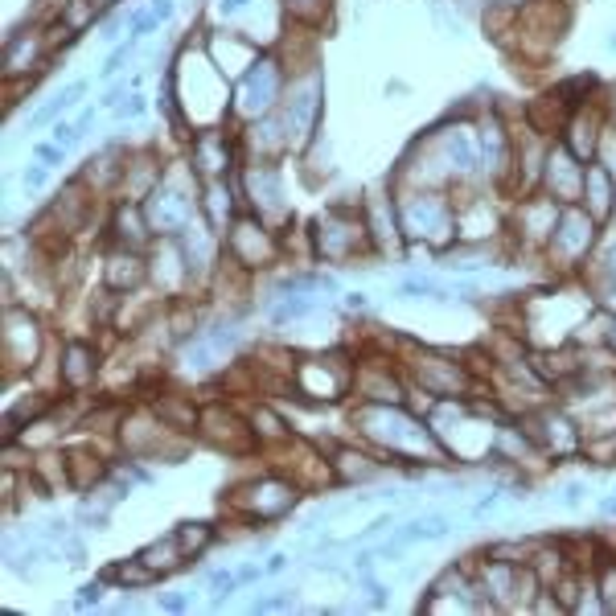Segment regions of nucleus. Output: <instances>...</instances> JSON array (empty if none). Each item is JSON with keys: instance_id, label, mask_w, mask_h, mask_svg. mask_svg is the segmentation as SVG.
I'll list each match as a JSON object with an SVG mask.
<instances>
[{"instance_id": "f257e3e1", "label": "nucleus", "mask_w": 616, "mask_h": 616, "mask_svg": "<svg viewBox=\"0 0 616 616\" xmlns=\"http://www.w3.org/2000/svg\"><path fill=\"white\" fill-rule=\"evenodd\" d=\"M357 424L370 440L383 448L391 461L403 456H444V444L432 436V427L424 419H415L411 411H403L399 403H374L357 411Z\"/></svg>"}, {"instance_id": "f03ea898", "label": "nucleus", "mask_w": 616, "mask_h": 616, "mask_svg": "<svg viewBox=\"0 0 616 616\" xmlns=\"http://www.w3.org/2000/svg\"><path fill=\"white\" fill-rule=\"evenodd\" d=\"M399 231L424 242H444L456 231V210L440 193H411L407 202H399Z\"/></svg>"}, {"instance_id": "7ed1b4c3", "label": "nucleus", "mask_w": 616, "mask_h": 616, "mask_svg": "<svg viewBox=\"0 0 616 616\" xmlns=\"http://www.w3.org/2000/svg\"><path fill=\"white\" fill-rule=\"evenodd\" d=\"M370 226L362 218H354L349 210L333 206L325 218H317V255L321 260H349L366 247Z\"/></svg>"}, {"instance_id": "20e7f679", "label": "nucleus", "mask_w": 616, "mask_h": 616, "mask_svg": "<svg viewBox=\"0 0 616 616\" xmlns=\"http://www.w3.org/2000/svg\"><path fill=\"white\" fill-rule=\"evenodd\" d=\"M411 366H415V383L424 386L427 395H436V399H461V395H469L472 378H469V370H464L461 362H453V357L419 349Z\"/></svg>"}, {"instance_id": "39448f33", "label": "nucleus", "mask_w": 616, "mask_h": 616, "mask_svg": "<svg viewBox=\"0 0 616 616\" xmlns=\"http://www.w3.org/2000/svg\"><path fill=\"white\" fill-rule=\"evenodd\" d=\"M584 169L587 164H579V156L571 153L568 145H555L547 153V169H542V181H547V193L555 198V202H579L584 198Z\"/></svg>"}, {"instance_id": "423d86ee", "label": "nucleus", "mask_w": 616, "mask_h": 616, "mask_svg": "<svg viewBox=\"0 0 616 616\" xmlns=\"http://www.w3.org/2000/svg\"><path fill=\"white\" fill-rule=\"evenodd\" d=\"M592 239H596V218L576 210V206H568V210H559V222H555V231H550L547 251H555L563 260H579V255L592 247Z\"/></svg>"}, {"instance_id": "0eeeda50", "label": "nucleus", "mask_w": 616, "mask_h": 616, "mask_svg": "<svg viewBox=\"0 0 616 616\" xmlns=\"http://www.w3.org/2000/svg\"><path fill=\"white\" fill-rule=\"evenodd\" d=\"M279 99V66L271 58L251 62L242 78V116H268Z\"/></svg>"}, {"instance_id": "6e6552de", "label": "nucleus", "mask_w": 616, "mask_h": 616, "mask_svg": "<svg viewBox=\"0 0 616 616\" xmlns=\"http://www.w3.org/2000/svg\"><path fill=\"white\" fill-rule=\"evenodd\" d=\"M296 497H300L296 485L276 481V477H263L260 485H251L247 489V514L255 522H276L296 506Z\"/></svg>"}, {"instance_id": "1a4fd4ad", "label": "nucleus", "mask_w": 616, "mask_h": 616, "mask_svg": "<svg viewBox=\"0 0 616 616\" xmlns=\"http://www.w3.org/2000/svg\"><path fill=\"white\" fill-rule=\"evenodd\" d=\"M231 255L247 268H268L276 260V239L255 218H239L231 226Z\"/></svg>"}, {"instance_id": "9d476101", "label": "nucleus", "mask_w": 616, "mask_h": 616, "mask_svg": "<svg viewBox=\"0 0 616 616\" xmlns=\"http://www.w3.org/2000/svg\"><path fill=\"white\" fill-rule=\"evenodd\" d=\"M193 218V198L181 189H153L148 193V226L156 234H177L185 231Z\"/></svg>"}, {"instance_id": "9b49d317", "label": "nucleus", "mask_w": 616, "mask_h": 616, "mask_svg": "<svg viewBox=\"0 0 616 616\" xmlns=\"http://www.w3.org/2000/svg\"><path fill=\"white\" fill-rule=\"evenodd\" d=\"M317 116H321V91L312 87V83L292 91V95L284 99V140H288V132L304 140V136L312 132V124H317Z\"/></svg>"}, {"instance_id": "f8f14e48", "label": "nucleus", "mask_w": 616, "mask_h": 616, "mask_svg": "<svg viewBox=\"0 0 616 616\" xmlns=\"http://www.w3.org/2000/svg\"><path fill=\"white\" fill-rule=\"evenodd\" d=\"M247 189H251V206L260 214H279L284 210V181H279V169L268 161L260 164H251V173H247Z\"/></svg>"}, {"instance_id": "ddd939ff", "label": "nucleus", "mask_w": 616, "mask_h": 616, "mask_svg": "<svg viewBox=\"0 0 616 616\" xmlns=\"http://www.w3.org/2000/svg\"><path fill=\"white\" fill-rule=\"evenodd\" d=\"M612 177H608L604 164H587L584 169V206L592 218H604L612 210Z\"/></svg>"}, {"instance_id": "4468645a", "label": "nucleus", "mask_w": 616, "mask_h": 616, "mask_svg": "<svg viewBox=\"0 0 616 616\" xmlns=\"http://www.w3.org/2000/svg\"><path fill=\"white\" fill-rule=\"evenodd\" d=\"M193 164L210 177L226 173V164H231V145L222 140V132H206V136L193 140Z\"/></svg>"}, {"instance_id": "2eb2a0df", "label": "nucleus", "mask_w": 616, "mask_h": 616, "mask_svg": "<svg viewBox=\"0 0 616 616\" xmlns=\"http://www.w3.org/2000/svg\"><path fill=\"white\" fill-rule=\"evenodd\" d=\"M600 128H604V124H600L596 111H579V116L568 124V132H571L568 136V148L579 156V161H587V156L600 148Z\"/></svg>"}, {"instance_id": "dca6fc26", "label": "nucleus", "mask_w": 616, "mask_h": 616, "mask_svg": "<svg viewBox=\"0 0 616 616\" xmlns=\"http://www.w3.org/2000/svg\"><path fill=\"white\" fill-rule=\"evenodd\" d=\"M107 579H116L124 592H140V587H153L161 579V571L153 563H145V559H124V563H116L107 571Z\"/></svg>"}, {"instance_id": "f3484780", "label": "nucleus", "mask_w": 616, "mask_h": 616, "mask_svg": "<svg viewBox=\"0 0 616 616\" xmlns=\"http://www.w3.org/2000/svg\"><path fill=\"white\" fill-rule=\"evenodd\" d=\"M91 370H95V354H91V346H83V341L66 346V362H62V378H66V386H87Z\"/></svg>"}, {"instance_id": "a211bd4d", "label": "nucleus", "mask_w": 616, "mask_h": 616, "mask_svg": "<svg viewBox=\"0 0 616 616\" xmlns=\"http://www.w3.org/2000/svg\"><path fill=\"white\" fill-rule=\"evenodd\" d=\"M173 539H177V547H181V555H185V559H198L206 547H210L214 530H210V526H202V522H185V526H177V530H173Z\"/></svg>"}, {"instance_id": "6ab92c4d", "label": "nucleus", "mask_w": 616, "mask_h": 616, "mask_svg": "<svg viewBox=\"0 0 616 616\" xmlns=\"http://www.w3.org/2000/svg\"><path fill=\"white\" fill-rule=\"evenodd\" d=\"M317 308H321L317 296H296V292H288V296L271 308V321L284 325V321H300V317H308V312H317Z\"/></svg>"}, {"instance_id": "aec40b11", "label": "nucleus", "mask_w": 616, "mask_h": 616, "mask_svg": "<svg viewBox=\"0 0 616 616\" xmlns=\"http://www.w3.org/2000/svg\"><path fill=\"white\" fill-rule=\"evenodd\" d=\"M366 461H370V456L341 448V453H338V472L346 477V481H370V477H378V472H383V464H366Z\"/></svg>"}, {"instance_id": "412c9836", "label": "nucleus", "mask_w": 616, "mask_h": 616, "mask_svg": "<svg viewBox=\"0 0 616 616\" xmlns=\"http://www.w3.org/2000/svg\"><path fill=\"white\" fill-rule=\"evenodd\" d=\"M140 559H145V563H153V568L161 571V576H169V571H173L185 555H181V547H177V539H173V534H169V539H161V542H156V547H148Z\"/></svg>"}, {"instance_id": "4be33fe9", "label": "nucleus", "mask_w": 616, "mask_h": 616, "mask_svg": "<svg viewBox=\"0 0 616 616\" xmlns=\"http://www.w3.org/2000/svg\"><path fill=\"white\" fill-rule=\"evenodd\" d=\"M140 276H145V268H140V260H136V255H116V260H111V268H107V279H111V284H124V288H136V284H140Z\"/></svg>"}, {"instance_id": "5701e85b", "label": "nucleus", "mask_w": 616, "mask_h": 616, "mask_svg": "<svg viewBox=\"0 0 616 616\" xmlns=\"http://www.w3.org/2000/svg\"><path fill=\"white\" fill-rule=\"evenodd\" d=\"M399 292H403L407 300H448V288H440V284L427 276H407L403 284H399Z\"/></svg>"}, {"instance_id": "b1692460", "label": "nucleus", "mask_w": 616, "mask_h": 616, "mask_svg": "<svg viewBox=\"0 0 616 616\" xmlns=\"http://www.w3.org/2000/svg\"><path fill=\"white\" fill-rule=\"evenodd\" d=\"M169 13H173V0H156V4H148L145 17H136V21H132V38H136V41L148 38V33H153L156 25H164V21H169Z\"/></svg>"}, {"instance_id": "393cba45", "label": "nucleus", "mask_w": 616, "mask_h": 616, "mask_svg": "<svg viewBox=\"0 0 616 616\" xmlns=\"http://www.w3.org/2000/svg\"><path fill=\"white\" fill-rule=\"evenodd\" d=\"M83 91H87V83H70L66 91H62L58 99H54V103H46L38 111V116H33V124H46V119H54V116H62V111H70V107L78 103V95H83Z\"/></svg>"}, {"instance_id": "a878e982", "label": "nucleus", "mask_w": 616, "mask_h": 616, "mask_svg": "<svg viewBox=\"0 0 616 616\" xmlns=\"http://www.w3.org/2000/svg\"><path fill=\"white\" fill-rule=\"evenodd\" d=\"M156 419H164L169 427H193L198 415H193L189 403H173V399H169V403H156Z\"/></svg>"}, {"instance_id": "bb28decb", "label": "nucleus", "mask_w": 616, "mask_h": 616, "mask_svg": "<svg viewBox=\"0 0 616 616\" xmlns=\"http://www.w3.org/2000/svg\"><path fill=\"white\" fill-rule=\"evenodd\" d=\"M596 596H600V608H604V612H616V568H612V563H604V568H600Z\"/></svg>"}, {"instance_id": "cd10ccee", "label": "nucleus", "mask_w": 616, "mask_h": 616, "mask_svg": "<svg viewBox=\"0 0 616 616\" xmlns=\"http://www.w3.org/2000/svg\"><path fill=\"white\" fill-rule=\"evenodd\" d=\"M600 156H604L608 177L616 181V128H604V136H600Z\"/></svg>"}, {"instance_id": "c85d7f7f", "label": "nucleus", "mask_w": 616, "mask_h": 616, "mask_svg": "<svg viewBox=\"0 0 616 616\" xmlns=\"http://www.w3.org/2000/svg\"><path fill=\"white\" fill-rule=\"evenodd\" d=\"M296 17H304V21H317L321 17V9H325V0H284Z\"/></svg>"}, {"instance_id": "c756f323", "label": "nucleus", "mask_w": 616, "mask_h": 616, "mask_svg": "<svg viewBox=\"0 0 616 616\" xmlns=\"http://www.w3.org/2000/svg\"><path fill=\"white\" fill-rule=\"evenodd\" d=\"M206 206H210L214 222H218V214L226 218V210H231V202H226V189H222V185H210V193H206Z\"/></svg>"}, {"instance_id": "7c9ffc66", "label": "nucleus", "mask_w": 616, "mask_h": 616, "mask_svg": "<svg viewBox=\"0 0 616 616\" xmlns=\"http://www.w3.org/2000/svg\"><path fill=\"white\" fill-rule=\"evenodd\" d=\"M276 608H292V596L288 592H279V596H268V600H255L251 612H276Z\"/></svg>"}, {"instance_id": "2f4dec72", "label": "nucleus", "mask_w": 616, "mask_h": 616, "mask_svg": "<svg viewBox=\"0 0 616 616\" xmlns=\"http://www.w3.org/2000/svg\"><path fill=\"white\" fill-rule=\"evenodd\" d=\"M78 136H83V128H78V124H58V128H54V145L70 148V145H78Z\"/></svg>"}, {"instance_id": "473e14b6", "label": "nucleus", "mask_w": 616, "mask_h": 616, "mask_svg": "<svg viewBox=\"0 0 616 616\" xmlns=\"http://www.w3.org/2000/svg\"><path fill=\"white\" fill-rule=\"evenodd\" d=\"M62 156H66V148H62V145H41L38 148V161L41 164H62Z\"/></svg>"}, {"instance_id": "72a5a7b5", "label": "nucleus", "mask_w": 616, "mask_h": 616, "mask_svg": "<svg viewBox=\"0 0 616 616\" xmlns=\"http://www.w3.org/2000/svg\"><path fill=\"white\" fill-rule=\"evenodd\" d=\"M46 173H49V164H33L30 173H25V189H38V185L46 181Z\"/></svg>"}, {"instance_id": "f704fd0d", "label": "nucleus", "mask_w": 616, "mask_h": 616, "mask_svg": "<svg viewBox=\"0 0 616 616\" xmlns=\"http://www.w3.org/2000/svg\"><path fill=\"white\" fill-rule=\"evenodd\" d=\"M87 604H99V584H83V587H78V608H87Z\"/></svg>"}, {"instance_id": "c9c22d12", "label": "nucleus", "mask_w": 616, "mask_h": 616, "mask_svg": "<svg viewBox=\"0 0 616 616\" xmlns=\"http://www.w3.org/2000/svg\"><path fill=\"white\" fill-rule=\"evenodd\" d=\"M140 111H145V99H140V95H132V99H128V103H119V119H132V116H140Z\"/></svg>"}, {"instance_id": "e433bc0d", "label": "nucleus", "mask_w": 616, "mask_h": 616, "mask_svg": "<svg viewBox=\"0 0 616 616\" xmlns=\"http://www.w3.org/2000/svg\"><path fill=\"white\" fill-rule=\"evenodd\" d=\"M579 501H584V485L571 481L568 489H563V506H579Z\"/></svg>"}, {"instance_id": "4c0bfd02", "label": "nucleus", "mask_w": 616, "mask_h": 616, "mask_svg": "<svg viewBox=\"0 0 616 616\" xmlns=\"http://www.w3.org/2000/svg\"><path fill=\"white\" fill-rule=\"evenodd\" d=\"M284 563H288V555H271L268 563H263V576H271V571H279V568H284Z\"/></svg>"}, {"instance_id": "58836bf2", "label": "nucleus", "mask_w": 616, "mask_h": 616, "mask_svg": "<svg viewBox=\"0 0 616 616\" xmlns=\"http://www.w3.org/2000/svg\"><path fill=\"white\" fill-rule=\"evenodd\" d=\"M251 0H222V13H239V9H247Z\"/></svg>"}, {"instance_id": "ea45409f", "label": "nucleus", "mask_w": 616, "mask_h": 616, "mask_svg": "<svg viewBox=\"0 0 616 616\" xmlns=\"http://www.w3.org/2000/svg\"><path fill=\"white\" fill-rule=\"evenodd\" d=\"M346 308H366V296H362V292H349V296H346Z\"/></svg>"}, {"instance_id": "a19ab883", "label": "nucleus", "mask_w": 616, "mask_h": 616, "mask_svg": "<svg viewBox=\"0 0 616 616\" xmlns=\"http://www.w3.org/2000/svg\"><path fill=\"white\" fill-rule=\"evenodd\" d=\"M600 514H604V518H612V514H616V493H612V497L600 501Z\"/></svg>"}, {"instance_id": "79ce46f5", "label": "nucleus", "mask_w": 616, "mask_h": 616, "mask_svg": "<svg viewBox=\"0 0 616 616\" xmlns=\"http://www.w3.org/2000/svg\"><path fill=\"white\" fill-rule=\"evenodd\" d=\"M164 608H169V612H181L185 600H181V596H169V600H164Z\"/></svg>"}, {"instance_id": "37998d69", "label": "nucleus", "mask_w": 616, "mask_h": 616, "mask_svg": "<svg viewBox=\"0 0 616 616\" xmlns=\"http://www.w3.org/2000/svg\"><path fill=\"white\" fill-rule=\"evenodd\" d=\"M608 49H616V33H612V38H608Z\"/></svg>"}, {"instance_id": "c03bdc74", "label": "nucleus", "mask_w": 616, "mask_h": 616, "mask_svg": "<svg viewBox=\"0 0 616 616\" xmlns=\"http://www.w3.org/2000/svg\"><path fill=\"white\" fill-rule=\"evenodd\" d=\"M612 346H616V325H612Z\"/></svg>"}]
</instances>
